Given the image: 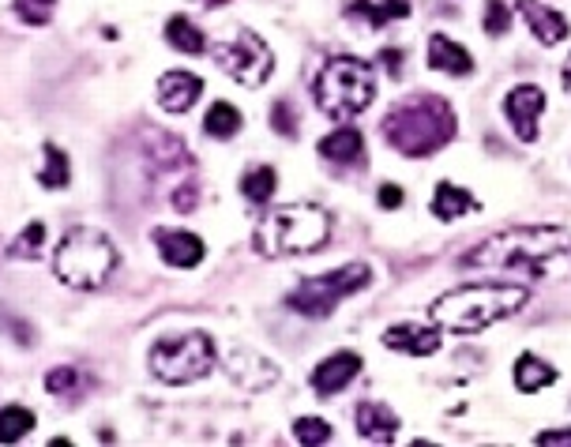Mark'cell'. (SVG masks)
<instances>
[{"instance_id":"obj_10","label":"cell","mask_w":571,"mask_h":447,"mask_svg":"<svg viewBox=\"0 0 571 447\" xmlns=\"http://www.w3.org/2000/svg\"><path fill=\"white\" fill-rule=\"evenodd\" d=\"M504 113H508L515 136L523 139V143H534L538 139V121L541 113H545V91L534 87V83L511 87L508 98H504Z\"/></svg>"},{"instance_id":"obj_37","label":"cell","mask_w":571,"mask_h":447,"mask_svg":"<svg viewBox=\"0 0 571 447\" xmlns=\"http://www.w3.org/2000/svg\"><path fill=\"white\" fill-rule=\"evenodd\" d=\"M218 4H226V0H207V8H218Z\"/></svg>"},{"instance_id":"obj_18","label":"cell","mask_w":571,"mask_h":447,"mask_svg":"<svg viewBox=\"0 0 571 447\" xmlns=\"http://www.w3.org/2000/svg\"><path fill=\"white\" fill-rule=\"evenodd\" d=\"M357 432L365 440H376V444H391L399 432V417L391 414L384 402H361L357 406Z\"/></svg>"},{"instance_id":"obj_17","label":"cell","mask_w":571,"mask_h":447,"mask_svg":"<svg viewBox=\"0 0 571 447\" xmlns=\"http://www.w3.org/2000/svg\"><path fill=\"white\" fill-rule=\"evenodd\" d=\"M429 68L436 72H448V76H466L474 68V57L466 53V46H459L448 34H433L429 38Z\"/></svg>"},{"instance_id":"obj_1","label":"cell","mask_w":571,"mask_h":447,"mask_svg":"<svg viewBox=\"0 0 571 447\" xmlns=\"http://www.w3.org/2000/svg\"><path fill=\"white\" fill-rule=\"evenodd\" d=\"M571 252V230L564 226H511L493 237H485L463 256V267L478 271H519V275L541 278L553 260H564Z\"/></svg>"},{"instance_id":"obj_15","label":"cell","mask_w":571,"mask_h":447,"mask_svg":"<svg viewBox=\"0 0 571 447\" xmlns=\"http://www.w3.org/2000/svg\"><path fill=\"white\" fill-rule=\"evenodd\" d=\"M155 245L158 256L170 263V267H181V271L196 267L203 260V252H207L200 237L188 230H155Z\"/></svg>"},{"instance_id":"obj_29","label":"cell","mask_w":571,"mask_h":447,"mask_svg":"<svg viewBox=\"0 0 571 447\" xmlns=\"http://www.w3.org/2000/svg\"><path fill=\"white\" fill-rule=\"evenodd\" d=\"M294 436L297 444H327L331 440V425H327L324 417H297L294 425Z\"/></svg>"},{"instance_id":"obj_5","label":"cell","mask_w":571,"mask_h":447,"mask_svg":"<svg viewBox=\"0 0 571 447\" xmlns=\"http://www.w3.org/2000/svg\"><path fill=\"white\" fill-rule=\"evenodd\" d=\"M53 271L72 290H102L117 271V245L94 226H72L53 252Z\"/></svg>"},{"instance_id":"obj_27","label":"cell","mask_w":571,"mask_h":447,"mask_svg":"<svg viewBox=\"0 0 571 447\" xmlns=\"http://www.w3.org/2000/svg\"><path fill=\"white\" fill-rule=\"evenodd\" d=\"M278 188V173L271 166H256V170L245 173V181H241V192H245L248 203H267L275 196Z\"/></svg>"},{"instance_id":"obj_34","label":"cell","mask_w":571,"mask_h":447,"mask_svg":"<svg viewBox=\"0 0 571 447\" xmlns=\"http://www.w3.org/2000/svg\"><path fill=\"white\" fill-rule=\"evenodd\" d=\"M541 447H571V429H560V432H541L538 436Z\"/></svg>"},{"instance_id":"obj_26","label":"cell","mask_w":571,"mask_h":447,"mask_svg":"<svg viewBox=\"0 0 571 447\" xmlns=\"http://www.w3.org/2000/svg\"><path fill=\"white\" fill-rule=\"evenodd\" d=\"M34 429V414L27 406H4L0 410V444H16Z\"/></svg>"},{"instance_id":"obj_6","label":"cell","mask_w":571,"mask_h":447,"mask_svg":"<svg viewBox=\"0 0 571 447\" xmlns=\"http://www.w3.org/2000/svg\"><path fill=\"white\" fill-rule=\"evenodd\" d=\"M312 98L331 121H350L376 98V72L361 57H331L312 79Z\"/></svg>"},{"instance_id":"obj_22","label":"cell","mask_w":571,"mask_h":447,"mask_svg":"<svg viewBox=\"0 0 571 447\" xmlns=\"http://www.w3.org/2000/svg\"><path fill=\"white\" fill-rule=\"evenodd\" d=\"M553 380H556V369L553 365H545L541 357L523 354L519 361H515V387L526 391V395H534V391H541V387H549Z\"/></svg>"},{"instance_id":"obj_23","label":"cell","mask_w":571,"mask_h":447,"mask_svg":"<svg viewBox=\"0 0 571 447\" xmlns=\"http://www.w3.org/2000/svg\"><path fill=\"white\" fill-rule=\"evenodd\" d=\"M350 16L369 19L372 27H384V23H391V19H406V16H410V0H384V4L354 0V4H350Z\"/></svg>"},{"instance_id":"obj_19","label":"cell","mask_w":571,"mask_h":447,"mask_svg":"<svg viewBox=\"0 0 571 447\" xmlns=\"http://www.w3.org/2000/svg\"><path fill=\"white\" fill-rule=\"evenodd\" d=\"M320 155L327 162H357L365 155V139H361L357 128H335L331 136L320 139Z\"/></svg>"},{"instance_id":"obj_4","label":"cell","mask_w":571,"mask_h":447,"mask_svg":"<svg viewBox=\"0 0 571 447\" xmlns=\"http://www.w3.org/2000/svg\"><path fill=\"white\" fill-rule=\"evenodd\" d=\"M331 241V218L316 203H286L275 207L256 222L252 230V252L263 260L282 256H309Z\"/></svg>"},{"instance_id":"obj_13","label":"cell","mask_w":571,"mask_h":447,"mask_svg":"<svg viewBox=\"0 0 571 447\" xmlns=\"http://www.w3.org/2000/svg\"><path fill=\"white\" fill-rule=\"evenodd\" d=\"M384 346L395 354H414L429 357L440 350V327H421V324H395L384 331Z\"/></svg>"},{"instance_id":"obj_14","label":"cell","mask_w":571,"mask_h":447,"mask_svg":"<svg viewBox=\"0 0 571 447\" xmlns=\"http://www.w3.org/2000/svg\"><path fill=\"white\" fill-rule=\"evenodd\" d=\"M357 372H361V357L354 350H342V354H331L327 361L316 365L312 372V387H316V395H339L342 387L354 380Z\"/></svg>"},{"instance_id":"obj_11","label":"cell","mask_w":571,"mask_h":447,"mask_svg":"<svg viewBox=\"0 0 571 447\" xmlns=\"http://www.w3.org/2000/svg\"><path fill=\"white\" fill-rule=\"evenodd\" d=\"M226 372H230L245 391H267L271 384H278L275 361H267L263 354H256L252 346H230V354H226Z\"/></svg>"},{"instance_id":"obj_33","label":"cell","mask_w":571,"mask_h":447,"mask_svg":"<svg viewBox=\"0 0 571 447\" xmlns=\"http://www.w3.org/2000/svg\"><path fill=\"white\" fill-rule=\"evenodd\" d=\"M271 124H275L278 136H294V132H297L294 106H286V102H275V109H271Z\"/></svg>"},{"instance_id":"obj_28","label":"cell","mask_w":571,"mask_h":447,"mask_svg":"<svg viewBox=\"0 0 571 447\" xmlns=\"http://www.w3.org/2000/svg\"><path fill=\"white\" fill-rule=\"evenodd\" d=\"M46 222H27V230L19 233L16 241H12V256L16 260H38L42 256V248H46Z\"/></svg>"},{"instance_id":"obj_35","label":"cell","mask_w":571,"mask_h":447,"mask_svg":"<svg viewBox=\"0 0 571 447\" xmlns=\"http://www.w3.org/2000/svg\"><path fill=\"white\" fill-rule=\"evenodd\" d=\"M399 203H402V188H399V185H384V188H380V207L395 211Z\"/></svg>"},{"instance_id":"obj_20","label":"cell","mask_w":571,"mask_h":447,"mask_svg":"<svg viewBox=\"0 0 571 447\" xmlns=\"http://www.w3.org/2000/svg\"><path fill=\"white\" fill-rule=\"evenodd\" d=\"M72 181V162L64 155L57 143H46L42 147V166H38V185L49 188V192H57Z\"/></svg>"},{"instance_id":"obj_21","label":"cell","mask_w":571,"mask_h":447,"mask_svg":"<svg viewBox=\"0 0 571 447\" xmlns=\"http://www.w3.org/2000/svg\"><path fill=\"white\" fill-rule=\"evenodd\" d=\"M466 211H474V196L466 192V188H455V185H436L433 192V215L440 222H455V218H463Z\"/></svg>"},{"instance_id":"obj_12","label":"cell","mask_w":571,"mask_h":447,"mask_svg":"<svg viewBox=\"0 0 571 447\" xmlns=\"http://www.w3.org/2000/svg\"><path fill=\"white\" fill-rule=\"evenodd\" d=\"M519 8V16H523V23L530 27V34L538 38L541 46H556V42H564L568 38V19L560 16L556 8H545L541 0H519L515 4Z\"/></svg>"},{"instance_id":"obj_8","label":"cell","mask_w":571,"mask_h":447,"mask_svg":"<svg viewBox=\"0 0 571 447\" xmlns=\"http://www.w3.org/2000/svg\"><path fill=\"white\" fill-rule=\"evenodd\" d=\"M147 365L155 372V380L162 384H192L203 380L207 372L215 369V342L207 339L203 331H188V335H173L151 346Z\"/></svg>"},{"instance_id":"obj_32","label":"cell","mask_w":571,"mask_h":447,"mask_svg":"<svg viewBox=\"0 0 571 447\" xmlns=\"http://www.w3.org/2000/svg\"><path fill=\"white\" fill-rule=\"evenodd\" d=\"M79 387V372L61 365V369L46 372V391L49 395H68V391H76Z\"/></svg>"},{"instance_id":"obj_9","label":"cell","mask_w":571,"mask_h":447,"mask_svg":"<svg viewBox=\"0 0 571 447\" xmlns=\"http://www.w3.org/2000/svg\"><path fill=\"white\" fill-rule=\"evenodd\" d=\"M215 64L241 87H263L275 72V53L256 31H237L233 38H222L211 49Z\"/></svg>"},{"instance_id":"obj_3","label":"cell","mask_w":571,"mask_h":447,"mask_svg":"<svg viewBox=\"0 0 571 447\" xmlns=\"http://www.w3.org/2000/svg\"><path fill=\"white\" fill-rule=\"evenodd\" d=\"M387 143L406 158H429L455 136V109L440 94H414L384 117Z\"/></svg>"},{"instance_id":"obj_31","label":"cell","mask_w":571,"mask_h":447,"mask_svg":"<svg viewBox=\"0 0 571 447\" xmlns=\"http://www.w3.org/2000/svg\"><path fill=\"white\" fill-rule=\"evenodd\" d=\"M508 27H511L508 4H500V0H489V4H485V34L500 38V34H508Z\"/></svg>"},{"instance_id":"obj_2","label":"cell","mask_w":571,"mask_h":447,"mask_svg":"<svg viewBox=\"0 0 571 447\" xmlns=\"http://www.w3.org/2000/svg\"><path fill=\"white\" fill-rule=\"evenodd\" d=\"M526 301H530V290L523 282H470V286L440 293L429 305V316L440 331L478 335L496 320H508L519 309H526Z\"/></svg>"},{"instance_id":"obj_24","label":"cell","mask_w":571,"mask_h":447,"mask_svg":"<svg viewBox=\"0 0 571 447\" xmlns=\"http://www.w3.org/2000/svg\"><path fill=\"white\" fill-rule=\"evenodd\" d=\"M203 132L211 139H233L241 132V113L230 106V102H215L203 117Z\"/></svg>"},{"instance_id":"obj_7","label":"cell","mask_w":571,"mask_h":447,"mask_svg":"<svg viewBox=\"0 0 571 447\" xmlns=\"http://www.w3.org/2000/svg\"><path fill=\"white\" fill-rule=\"evenodd\" d=\"M372 282V267L369 263H346L339 271H327V275H312V278H301L294 290L286 293V305L301 316H331V312L339 309V301H346L350 293L365 290Z\"/></svg>"},{"instance_id":"obj_30","label":"cell","mask_w":571,"mask_h":447,"mask_svg":"<svg viewBox=\"0 0 571 447\" xmlns=\"http://www.w3.org/2000/svg\"><path fill=\"white\" fill-rule=\"evenodd\" d=\"M53 8H57V0H16V16L23 23H31V27H42L53 19Z\"/></svg>"},{"instance_id":"obj_25","label":"cell","mask_w":571,"mask_h":447,"mask_svg":"<svg viewBox=\"0 0 571 447\" xmlns=\"http://www.w3.org/2000/svg\"><path fill=\"white\" fill-rule=\"evenodd\" d=\"M166 38H170V46L181 49V53H203V49H207L203 31L188 16H173L170 23H166Z\"/></svg>"},{"instance_id":"obj_36","label":"cell","mask_w":571,"mask_h":447,"mask_svg":"<svg viewBox=\"0 0 571 447\" xmlns=\"http://www.w3.org/2000/svg\"><path fill=\"white\" fill-rule=\"evenodd\" d=\"M564 91L571 94V57H568V61H564Z\"/></svg>"},{"instance_id":"obj_16","label":"cell","mask_w":571,"mask_h":447,"mask_svg":"<svg viewBox=\"0 0 571 447\" xmlns=\"http://www.w3.org/2000/svg\"><path fill=\"white\" fill-rule=\"evenodd\" d=\"M203 94V79L192 76V72H166L158 79V102L166 113H185V109L196 106V98Z\"/></svg>"}]
</instances>
